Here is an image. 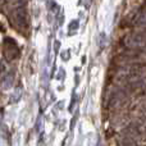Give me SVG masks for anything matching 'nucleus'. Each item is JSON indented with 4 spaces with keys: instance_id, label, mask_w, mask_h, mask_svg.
Wrapping results in <instances>:
<instances>
[{
    "instance_id": "1",
    "label": "nucleus",
    "mask_w": 146,
    "mask_h": 146,
    "mask_svg": "<svg viewBox=\"0 0 146 146\" xmlns=\"http://www.w3.org/2000/svg\"><path fill=\"white\" fill-rule=\"evenodd\" d=\"M10 22L15 28L19 31H23L27 27V12H26L25 7H17L12 12L10 15Z\"/></svg>"
},
{
    "instance_id": "2",
    "label": "nucleus",
    "mask_w": 146,
    "mask_h": 146,
    "mask_svg": "<svg viewBox=\"0 0 146 146\" xmlns=\"http://www.w3.org/2000/svg\"><path fill=\"white\" fill-rule=\"evenodd\" d=\"M12 0H0V5H4V4H8V3H10Z\"/></svg>"
}]
</instances>
